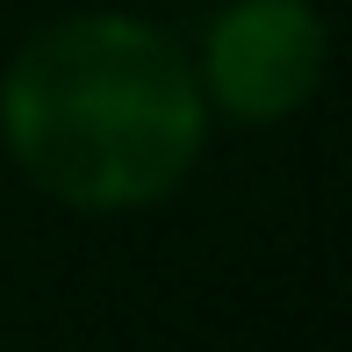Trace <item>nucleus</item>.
<instances>
[{
  "label": "nucleus",
  "instance_id": "obj_1",
  "mask_svg": "<svg viewBox=\"0 0 352 352\" xmlns=\"http://www.w3.org/2000/svg\"><path fill=\"white\" fill-rule=\"evenodd\" d=\"M209 101L187 51L137 14H65L36 29L0 79L14 166L65 209H144L187 180Z\"/></svg>",
  "mask_w": 352,
  "mask_h": 352
},
{
  "label": "nucleus",
  "instance_id": "obj_2",
  "mask_svg": "<svg viewBox=\"0 0 352 352\" xmlns=\"http://www.w3.org/2000/svg\"><path fill=\"white\" fill-rule=\"evenodd\" d=\"M324 79V14L309 0H230L201 43V101L237 122H280Z\"/></svg>",
  "mask_w": 352,
  "mask_h": 352
}]
</instances>
